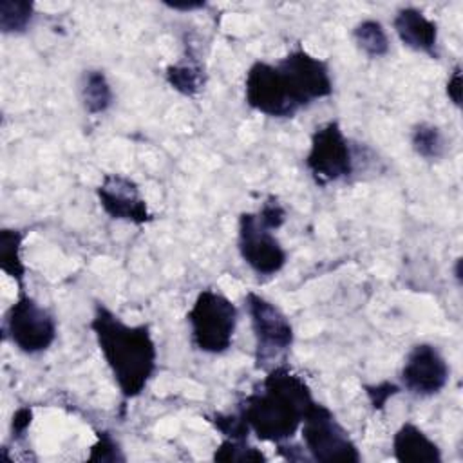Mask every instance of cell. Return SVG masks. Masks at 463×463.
Segmentation results:
<instances>
[{"instance_id":"cell-1","label":"cell","mask_w":463,"mask_h":463,"mask_svg":"<svg viewBox=\"0 0 463 463\" xmlns=\"http://www.w3.org/2000/svg\"><path fill=\"white\" fill-rule=\"evenodd\" d=\"M90 329L119 394L125 400L143 394L157 369V347L150 327L130 326L105 304L96 302Z\"/></svg>"},{"instance_id":"cell-2","label":"cell","mask_w":463,"mask_h":463,"mask_svg":"<svg viewBox=\"0 0 463 463\" xmlns=\"http://www.w3.org/2000/svg\"><path fill=\"white\" fill-rule=\"evenodd\" d=\"M313 403L315 398L306 380L288 365L279 364L268 369L259 387L242 400L239 414L257 439L279 445L300 430Z\"/></svg>"},{"instance_id":"cell-3","label":"cell","mask_w":463,"mask_h":463,"mask_svg":"<svg viewBox=\"0 0 463 463\" xmlns=\"http://www.w3.org/2000/svg\"><path fill=\"white\" fill-rule=\"evenodd\" d=\"M192 345L204 354H222L233 345L239 309L224 293L201 289L186 313Z\"/></svg>"},{"instance_id":"cell-4","label":"cell","mask_w":463,"mask_h":463,"mask_svg":"<svg viewBox=\"0 0 463 463\" xmlns=\"http://www.w3.org/2000/svg\"><path fill=\"white\" fill-rule=\"evenodd\" d=\"M255 336V362L259 369H271L293 345L295 331L284 311L262 295L250 291L244 297Z\"/></svg>"},{"instance_id":"cell-5","label":"cell","mask_w":463,"mask_h":463,"mask_svg":"<svg viewBox=\"0 0 463 463\" xmlns=\"http://www.w3.org/2000/svg\"><path fill=\"white\" fill-rule=\"evenodd\" d=\"M4 335L25 354L45 353L58 336L54 315L20 289L4 317Z\"/></svg>"},{"instance_id":"cell-6","label":"cell","mask_w":463,"mask_h":463,"mask_svg":"<svg viewBox=\"0 0 463 463\" xmlns=\"http://www.w3.org/2000/svg\"><path fill=\"white\" fill-rule=\"evenodd\" d=\"M300 434L304 449L315 461L358 463L362 459L347 429L324 403L315 402L307 409L300 425Z\"/></svg>"},{"instance_id":"cell-7","label":"cell","mask_w":463,"mask_h":463,"mask_svg":"<svg viewBox=\"0 0 463 463\" xmlns=\"http://www.w3.org/2000/svg\"><path fill=\"white\" fill-rule=\"evenodd\" d=\"M304 163L318 186L344 181L353 174L354 159L351 145L336 119L315 128Z\"/></svg>"},{"instance_id":"cell-8","label":"cell","mask_w":463,"mask_h":463,"mask_svg":"<svg viewBox=\"0 0 463 463\" xmlns=\"http://www.w3.org/2000/svg\"><path fill=\"white\" fill-rule=\"evenodd\" d=\"M286 83L291 101L298 110L333 94V78L329 65L302 47L289 51L275 61Z\"/></svg>"},{"instance_id":"cell-9","label":"cell","mask_w":463,"mask_h":463,"mask_svg":"<svg viewBox=\"0 0 463 463\" xmlns=\"http://www.w3.org/2000/svg\"><path fill=\"white\" fill-rule=\"evenodd\" d=\"M237 250L244 264L257 275H277L288 262V253L257 215V212H242L237 222Z\"/></svg>"},{"instance_id":"cell-10","label":"cell","mask_w":463,"mask_h":463,"mask_svg":"<svg viewBox=\"0 0 463 463\" xmlns=\"http://www.w3.org/2000/svg\"><path fill=\"white\" fill-rule=\"evenodd\" d=\"M244 99L253 110L277 119L300 112L289 98L286 83L275 63L253 61L244 78Z\"/></svg>"},{"instance_id":"cell-11","label":"cell","mask_w":463,"mask_h":463,"mask_svg":"<svg viewBox=\"0 0 463 463\" xmlns=\"http://www.w3.org/2000/svg\"><path fill=\"white\" fill-rule=\"evenodd\" d=\"M402 387L414 396L429 398L439 394L449 380L450 367L441 354V351L427 342L416 344L407 353L402 371H400Z\"/></svg>"},{"instance_id":"cell-12","label":"cell","mask_w":463,"mask_h":463,"mask_svg":"<svg viewBox=\"0 0 463 463\" xmlns=\"http://www.w3.org/2000/svg\"><path fill=\"white\" fill-rule=\"evenodd\" d=\"M96 195L103 212L114 221L141 226L154 219L137 183L123 174H105Z\"/></svg>"},{"instance_id":"cell-13","label":"cell","mask_w":463,"mask_h":463,"mask_svg":"<svg viewBox=\"0 0 463 463\" xmlns=\"http://www.w3.org/2000/svg\"><path fill=\"white\" fill-rule=\"evenodd\" d=\"M392 29L407 49L438 58V24L418 7L398 9L392 18Z\"/></svg>"},{"instance_id":"cell-14","label":"cell","mask_w":463,"mask_h":463,"mask_svg":"<svg viewBox=\"0 0 463 463\" xmlns=\"http://www.w3.org/2000/svg\"><path fill=\"white\" fill-rule=\"evenodd\" d=\"M392 458L400 463H441V450L418 425L405 421L392 436Z\"/></svg>"},{"instance_id":"cell-15","label":"cell","mask_w":463,"mask_h":463,"mask_svg":"<svg viewBox=\"0 0 463 463\" xmlns=\"http://www.w3.org/2000/svg\"><path fill=\"white\" fill-rule=\"evenodd\" d=\"M80 99L83 109L92 116L105 114L112 107L114 92L103 71L89 69L81 74Z\"/></svg>"},{"instance_id":"cell-16","label":"cell","mask_w":463,"mask_h":463,"mask_svg":"<svg viewBox=\"0 0 463 463\" xmlns=\"http://www.w3.org/2000/svg\"><path fill=\"white\" fill-rule=\"evenodd\" d=\"M22 242L24 233L14 228H2L0 230V268L7 273L20 289H24L25 279V264L22 260Z\"/></svg>"},{"instance_id":"cell-17","label":"cell","mask_w":463,"mask_h":463,"mask_svg":"<svg viewBox=\"0 0 463 463\" xmlns=\"http://www.w3.org/2000/svg\"><path fill=\"white\" fill-rule=\"evenodd\" d=\"M353 40L356 47L367 56V58H383L389 49L391 42L387 36V31L383 24L376 18H364L353 27Z\"/></svg>"},{"instance_id":"cell-18","label":"cell","mask_w":463,"mask_h":463,"mask_svg":"<svg viewBox=\"0 0 463 463\" xmlns=\"http://www.w3.org/2000/svg\"><path fill=\"white\" fill-rule=\"evenodd\" d=\"M165 78L174 90L188 98L199 94L206 81L203 67L194 60H181L168 65L165 71Z\"/></svg>"},{"instance_id":"cell-19","label":"cell","mask_w":463,"mask_h":463,"mask_svg":"<svg viewBox=\"0 0 463 463\" xmlns=\"http://www.w3.org/2000/svg\"><path fill=\"white\" fill-rule=\"evenodd\" d=\"M411 146L416 152V156H420L427 161L443 157L445 150H447V143H445V137H443V132L439 130V127L427 123V121H421L412 127Z\"/></svg>"},{"instance_id":"cell-20","label":"cell","mask_w":463,"mask_h":463,"mask_svg":"<svg viewBox=\"0 0 463 463\" xmlns=\"http://www.w3.org/2000/svg\"><path fill=\"white\" fill-rule=\"evenodd\" d=\"M34 20V4L27 0L0 2V31L4 34H24Z\"/></svg>"},{"instance_id":"cell-21","label":"cell","mask_w":463,"mask_h":463,"mask_svg":"<svg viewBox=\"0 0 463 463\" xmlns=\"http://www.w3.org/2000/svg\"><path fill=\"white\" fill-rule=\"evenodd\" d=\"M215 461H266V456L248 445V439H230L224 438L213 452Z\"/></svg>"},{"instance_id":"cell-22","label":"cell","mask_w":463,"mask_h":463,"mask_svg":"<svg viewBox=\"0 0 463 463\" xmlns=\"http://www.w3.org/2000/svg\"><path fill=\"white\" fill-rule=\"evenodd\" d=\"M89 461H125V454L110 432L98 430L96 443L90 447Z\"/></svg>"},{"instance_id":"cell-23","label":"cell","mask_w":463,"mask_h":463,"mask_svg":"<svg viewBox=\"0 0 463 463\" xmlns=\"http://www.w3.org/2000/svg\"><path fill=\"white\" fill-rule=\"evenodd\" d=\"M210 421L215 425V429L219 432H222L224 438H230V439H248V434H250V429L246 425V421L242 420V416L237 412V414H213L210 418Z\"/></svg>"},{"instance_id":"cell-24","label":"cell","mask_w":463,"mask_h":463,"mask_svg":"<svg viewBox=\"0 0 463 463\" xmlns=\"http://www.w3.org/2000/svg\"><path fill=\"white\" fill-rule=\"evenodd\" d=\"M257 215L259 219L269 228V230H279L286 219H288V213H286V208L282 206V203L275 197V195H268L264 199V203L260 204V208L257 210Z\"/></svg>"},{"instance_id":"cell-25","label":"cell","mask_w":463,"mask_h":463,"mask_svg":"<svg viewBox=\"0 0 463 463\" xmlns=\"http://www.w3.org/2000/svg\"><path fill=\"white\" fill-rule=\"evenodd\" d=\"M400 385L392 383V382H380L374 385H364V391L369 398V403L373 405V409L382 411L385 407V403L389 402V398L396 396L400 392Z\"/></svg>"},{"instance_id":"cell-26","label":"cell","mask_w":463,"mask_h":463,"mask_svg":"<svg viewBox=\"0 0 463 463\" xmlns=\"http://www.w3.org/2000/svg\"><path fill=\"white\" fill-rule=\"evenodd\" d=\"M445 92H447V98L450 99V103L456 109H459L461 107V92H463V89H461V65H454V69L450 71Z\"/></svg>"},{"instance_id":"cell-27","label":"cell","mask_w":463,"mask_h":463,"mask_svg":"<svg viewBox=\"0 0 463 463\" xmlns=\"http://www.w3.org/2000/svg\"><path fill=\"white\" fill-rule=\"evenodd\" d=\"M33 421V409L31 407H20L11 420V434L14 439L22 438Z\"/></svg>"},{"instance_id":"cell-28","label":"cell","mask_w":463,"mask_h":463,"mask_svg":"<svg viewBox=\"0 0 463 463\" xmlns=\"http://www.w3.org/2000/svg\"><path fill=\"white\" fill-rule=\"evenodd\" d=\"M163 5H166L172 11H183V13H190V11H197V9H204L206 2L203 0H183V2H163Z\"/></svg>"},{"instance_id":"cell-29","label":"cell","mask_w":463,"mask_h":463,"mask_svg":"<svg viewBox=\"0 0 463 463\" xmlns=\"http://www.w3.org/2000/svg\"><path fill=\"white\" fill-rule=\"evenodd\" d=\"M454 277L458 279V284H461V257L456 259V266H454Z\"/></svg>"}]
</instances>
